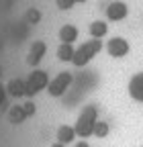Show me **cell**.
<instances>
[{"label":"cell","mask_w":143,"mask_h":147,"mask_svg":"<svg viewBox=\"0 0 143 147\" xmlns=\"http://www.w3.org/2000/svg\"><path fill=\"white\" fill-rule=\"evenodd\" d=\"M45 53H47V43L41 41V39H35L31 45H29V51L25 55V63L29 67H39V63L43 61L45 57Z\"/></svg>","instance_id":"obj_7"},{"label":"cell","mask_w":143,"mask_h":147,"mask_svg":"<svg viewBox=\"0 0 143 147\" xmlns=\"http://www.w3.org/2000/svg\"><path fill=\"white\" fill-rule=\"evenodd\" d=\"M51 147H65V145H61V143H57V141H55V143H53Z\"/></svg>","instance_id":"obj_15"},{"label":"cell","mask_w":143,"mask_h":147,"mask_svg":"<svg viewBox=\"0 0 143 147\" xmlns=\"http://www.w3.org/2000/svg\"><path fill=\"white\" fill-rule=\"evenodd\" d=\"M88 33H90L92 39H104L109 35V23L106 21H92L88 25Z\"/></svg>","instance_id":"obj_11"},{"label":"cell","mask_w":143,"mask_h":147,"mask_svg":"<svg viewBox=\"0 0 143 147\" xmlns=\"http://www.w3.org/2000/svg\"><path fill=\"white\" fill-rule=\"evenodd\" d=\"M76 137H78V135H76V129L69 127V125H61V127H57V131H55V141L61 143V145L74 143Z\"/></svg>","instance_id":"obj_10"},{"label":"cell","mask_w":143,"mask_h":147,"mask_svg":"<svg viewBox=\"0 0 143 147\" xmlns=\"http://www.w3.org/2000/svg\"><path fill=\"white\" fill-rule=\"evenodd\" d=\"M78 37H80V29L76 25H72V23H63L57 31V39L59 43H69V45H74L78 41Z\"/></svg>","instance_id":"obj_9"},{"label":"cell","mask_w":143,"mask_h":147,"mask_svg":"<svg viewBox=\"0 0 143 147\" xmlns=\"http://www.w3.org/2000/svg\"><path fill=\"white\" fill-rule=\"evenodd\" d=\"M98 123V108L94 104H88L84 106V110L78 115V121L74 125L76 129V135L80 139H88V137H92L94 135V127Z\"/></svg>","instance_id":"obj_2"},{"label":"cell","mask_w":143,"mask_h":147,"mask_svg":"<svg viewBox=\"0 0 143 147\" xmlns=\"http://www.w3.org/2000/svg\"><path fill=\"white\" fill-rule=\"evenodd\" d=\"M74 53H76V47L74 45L59 43L57 49H55V57H57V61H72V59H74Z\"/></svg>","instance_id":"obj_12"},{"label":"cell","mask_w":143,"mask_h":147,"mask_svg":"<svg viewBox=\"0 0 143 147\" xmlns=\"http://www.w3.org/2000/svg\"><path fill=\"white\" fill-rule=\"evenodd\" d=\"M104 49H106V53H109L111 57L123 59V57H127V55H129L131 45H129V41L125 39V37H111V39H106Z\"/></svg>","instance_id":"obj_6"},{"label":"cell","mask_w":143,"mask_h":147,"mask_svg":"<svg viewBox=\"0 0 143 147\" xmlns=\"http://www.w3.org/2000/svg\"><path fill=\"white\" fill-rule=\"evenodd\" d=\"M25 80V96L23 98H33V96H37L39 92L47 90V84H49V74L45 69H39V67H33V71L29 74Z\"/></svg>","instance_id":"obj_3"},{"label":"cell","mask_w":143,"mask_h":147,"mask_svg":"<svg viewBox=\"0 0 143 147\" xmlns=\"http://www.w3.org/2000/svg\"><path fill=\"white\" fill-rule=\"evenodd\" d=\"M76 147H90V145H88V141H86V139H80V141L76 143Z\"/></svg>","instance_id":"obj_14"},{"label":"cell","mask_w":143,"mask_h":147,"mask_svg":"<svg viewBox=\"0 0 143 147\" xmlns=\"http://www.w3.org/2000/svg\"><path fill=\"white\" fill-rule=\"evenodd\" d=\"M104 16L106 23H121L129 16V4L125 0H111L104 6Z\"/></svg>","instance_id":"obj_5"},{"label":"cell","mask_w":143,"mask_h":147,"mask_svg":"<svg viewBox=\"0 0 143 147\" xmlns=\"http://www.w3.org/2000/svg\"><path fill=\"white\" fill-rule=\"evenodd\" d=\"M109 133H111V127H109V123H106V121H98V123H96V127H94V137L104 139Z\"/></svg>","instance_id":"obj_13"},{"label":"cell","mask_w":143,"mask_h":147,"mask_svg":"<svg viewBox=\"0 0 143 147\" xmlns=\"http://www.w3.org/2000/svg\"><path fill=\"white\" fill-rule=\"evenodd\" d=\"M72 82H74V76H72L69 71L57 74L55 78L49 80V84H47V94H49L51 98H59V96H63L65 92L69 90Z\"/></svg>","instance_id":"obj_4"},{"label":"cell","mask_w":143,"mask_h":147,"mask_svg":"<svg viewBox=\"0 0 143 147\" xmlns=\"http://www.w3.org/2000/svg\"><path fill=\"white\" fill-rule=\"evenodd\" d=\"M102 49H104L102 39H92V37H90L88 41H82V43L76 47V53H74V59H72V63L78 65V67H86Z\"/></svg>","instance_id":"obj_1"},{"label":"cell","mask_w":143,"mask_h":147,"mask_svg":"<svg viewBox=\"0 0 143 147\" xmlns=\"http://www.w3.org/2000/svg\"><path fill=\"white\" fill-rule=\"evenodd\" d=\"M127 92L135 102H143V71H137L131 76L127 84Z\"/></svg>","instance_id":"obj_8"}]
</instances>
